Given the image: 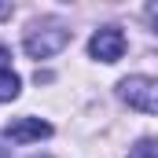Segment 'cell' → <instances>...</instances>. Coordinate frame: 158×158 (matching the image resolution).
I'll return each mask as SVG.
<instances>
[{
    "mask_svg": "<svg viewBox=\"0 0 158 158\" xmlns=\"http://www.w3.org/2000/svg\"><path fill=\"white\" fill-rule=\"evenodd\" d=\"M70 44V30L66 26H59V22H52V26H44V30H33L30 37H26V55L30 59H48V55H55V52H63Z\"/></svg>",
    "mask_w": 158,
    "mask_h": 158,
    "instance_id": "obj_1",
    "label": "cell"
},
{
    "mask_svg": "<svg viewBox=\"0 0 158 158\" xmlns=\"http://www.w3.org/2000/svg\"><path fill=\"white\" fill-rule=\"evenodd\" d=\"M121 99L143 114H158V77H125L118 85Z\"/></svg>",
    "mask_w": 158,
    "mask_h": 158,
    "instance_id": "obj_2",
    "label": "cell"
},
{
    "mask_svg": "<svg viewBox=\"0 0 158 158\" xmlns=\"http://www.w3.org/2000/svg\"><path fill=\"white\" fill-rule=\"evenodd\" d=\"M88 55L99 59V63H118L121 55H125V33H121L118 26H103V30H96L92 40H88Z\"/></svg>",
    "mask_w": 158,
    "mask_h": 158,
    "instance_id": "obj_3",
    "label": "cell"
},
{
    "mask_svg": "<svg viewBox=\"0 0 158 158\" xmlns=\"http://www.w3.org/2000/svg\"><path fill=\"white\" fill-rule=\"evenodd\" d=\"M4 136L11 143H30V140H40V136H52V125L40 118H19L4 129Z\"/></svg>",
    "mask_w": 158,
    "mask_h": 158,
    "instance_id": "obj_4",
    "label": "cell"
},
{
    "mask_svg": "<svg viewBox=\"0 0 158 158\" xmlns=\"http://www.w3.org/2000/svg\"><path fill=\"white\" fill-rule=\"evenodd\" d=\"M19 74H11L7 66H0V103H7V99H15L19 96Z\"/></svg>",
    "mask_w": 158,
    "mask_h": 158,
    "instance_id": "obj_5",
    "label": "cell"
},
{
    "mask_svg": "<svg viewBox=\"0 0 158 158\" xmlns=\"http://www.w3.org/2000/svg\"><path fill=\"white\" fill-rule=\"evenodd\" d=\"M129 158H158V140H140L129 151Z\"/></svg>",
    "mask_w": 158,
    "mask_h": 158,
    "instance_id": "obj_6",
    "label": "cell"
},
{
    "mask_svg": "<svg viewBox=\"0 0 158 158\" xmlns=\"http://www.w3.org/2000/svg\"><path fill=\"white\" fill-rule=\"evenodd\" d=\"M11 15V4H0V19H7Z\"/></svg>",
    "mask_w": 158,
    "mask_h": 158,
    "instance_id": "obj_7",
    "label": "cell"
},
{
    "mask_svg": "<svg viewBox=\"0 0 158 158\" xmlns=\"http://www.w3.org/2000/svg\"><path fill=\"white\" fill-rule=\"evenodd\" d=\"M147 15H151V22H155V26H158V4H155V7H151V11H147Z\"/></svg>",
    "mask_w": 158,
    "mask_h": 158,
    "instance_id": "obj_8",
    "label": "cell"
}]
</instances>
